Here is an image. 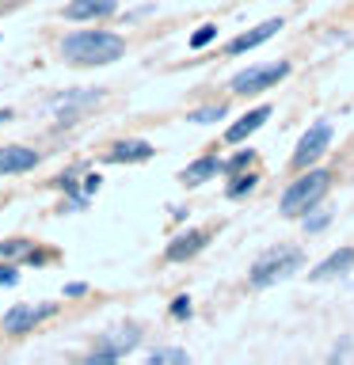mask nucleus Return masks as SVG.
Returning a JSON list of instances; mask_svg holds the SVG:
<instances>
[{
    "instance_id": "nucleus-11",
    "label": "nucleus",
    "mask_w": 354,
    "mask_h": 365,
    "mask_svg": "<svg viewBox=\"0 0 354 365\" xmlns=\"http://www.w3.org/2000/svg\"><path fill=\"white\" fill-rule=\"evenodd\" d=\"M347 270H354V247H339V251H331L324 262H316L308 278L313 282H331V278H343Z\"/></svg>"
},
{
    "instance_id": "nucleus-22",
    "label": "nucleus",
    "mask_w": 354,
    "mask_h": 365,
    "mask_svg": "<svg viewBox=\"0 0 354 365\" xmlns=\"http://www.w3.org/2000/svg\"><path fill=\"white\" fill-rule=\"evenodd\" d=\"M251 160H256V153H251V148H244V153H236L233 160H228V164L221 168V171H228V175H236V171H244Z\"/></svg>"
},
{
    "instance_id": "nucleus-12",
    "label": "nucleus",
    "mask_w": 354,
    "mask_h": 365,
    "mask_svg": "<svg viewBox=\"0 0 354 365\" xmlns=\"http://www.w3.org/2000/svg\"><path fill=\"white\" fill-rule=\"evenodd\" d=\"M156 148L148 141H114L111 153H107V164H145V160H153Z\"/></svg>"
},
{
    "instance_id": "nucleus-14",
    "label": "nucleus",
    "mask_w": 354,
    "mask_h": 365,
    "mask_svg": "<svg viewBox=\"0 0 354 365\" xmlns=\"http://www.w3.org/2000/svg\"><path fill=\"white\" fill-rule=\"evenodd\" d=\"M206 247V232H198V228H187V232H179L176 240L168 244V262H187V259H194L198 251Z\"/></svg>"
},
{
    "instance_id": "nucleus-25",
    "label": "nucleus",
    "mask_w": 354,
    "mask_h": 365,
    "mask_svg": "<svg viewBox=\"0 0 354 365\" xmlns=\"http://www.w3.org/2000/svg\"><path fill=\"white\" fill-rule=\"evenodd\" d=\"M19 282V270L11 267V262H4V267H0V285H16Z\"/></svg>"
},
{
    "instance_id": "nucleus-1",
    "label": "nucleus",
    "mask_w": 354,
    "mask_h": 365,
    "mask_svg": "<svg viewBox=\"0 0 354 365\" xmlns=\"http://www.w3.org/2000/svg\"><path fill=\"white\" fill-rule=\"evenodd\" d=\"M69 65H111L126 53V38L111 31H73L61 42Z\"/></svg>"
},
{
    "instance_id": "nucleus-7",
    "label": "nucleus",
    "mask_w": 354,
    "mask_h": 365,
    "mask_svg": "<svg viewBox=\"0 0 354 365\" xmlns=\"http://www.w3.org/2000/svg\"><path fill=\"white\" fill-rule=\"evenodd\" d=\"M328 145H331V125L328 122L308 125V130L301 133V141H297V148H293V168H313L316 160L324 156Z\"/></svg>"
},
{
    "instance_id": "nucleus-8",
    "label": "nucleus",
    "mask_w": 354,
    "mask_h": 365,
    "mask_svg": "<svg viewBox=\"0 0 354 365\" xmlns=\"http://www.w3.org/2000/svg\"><path fill=\"white\" fill-rule=\"evenodd\" d=\"M99 99H103V91H99V88H76V91H65V96L50 99V110H57V114H61V122L69 125L80 110L96 107Z\"/></svg>"
},
{
    "instance_id": "nucleus-5",
    "label": "nucleus",
    "mask_w": 354,
    "mask_h": 365,
    "mask_svg": "<svg viewBox=\"0 0 354 365\" xmlns=\"http://www.w3.org/2000/svg\"><path fill=\"white\" fill-rule=\"evenodd\" d=\"M57 316V304L42 301V304H11L4 312V331L8 335H27V331H34L39 324H46V319Z\"/></svg>"
},
{
    "instance_id": "nucleus-3",
    "label": "nucleus",
    "mask_w": 354,
    "mask_h": 365,
    "mask_svg": "<svg viewBox=\"0 0 354 365\" xmlns=\"http://www.w3.org/2000/svg\"><path fill=\"white\" fill-rule=\"evenodd\" d=\"M328 187H331V175H328V171H308V175H301L297 182H290V187H285L278 210H282L285 217H305V213L328 194Z\"/></svg>"
},
{
    "instance_id": "nucleus-28",
    "label": "nucleus",
    "mask_w": 354,
    "mask_h": 365,
    "mask_svg": "<svg viewBox=\"0 0 354 365\" xmlns=\"http://www.w3.org/2000/svg\"><path fill=\"white\" fill-rule=\"evenodd\" d=\"M4 122H11V110H8V107L0 110V125H4Z\"/></svg>"
},
{
    "instance_id": "nucleus-13",
    "label": "nucleus",
    "mask_w": 354,
    "mask_h": 365,
    "mask_svg": "<svg viewBox=\"0 0 354 365\" xmlns=\"http://www.w3.org/2000/svg\"><path fill=\"white\" fill-rule=\"evenodd\" d=\"M118 11V0H73V4H65V19H107Z\"/></svg>"
},
{
    "instance_id": "nucleus-24",
    "label": "nucleus",
    "mask_w": 354,
    "mask_h": 365,
    "mask_svg": "<svg viewBox=\"0 0 354 365\" xmlns=\"http://www.w3.org/2000/svg\"><path fill=\"white\" fill-rule=\"evenodd\" d=\"M171 316H176V319H191V297H176V301H171Z\"/></svg>"
},
{
    "instance_id": "nucleus-15",
    "label": "nucleus",
    "mask_w": 354,
    "mask_h": 365,
    "mask_svg": "<svg viewBox=\"0 0 354 365\" xmlns=\"http://www.w3.org/2000/svg\"><path fill=\"white\" fill-rule=\"evenodd\" d=\"M267 118H270V107H267V103H263V107L248 110V114H244V118H240V122H233V125H228V130H225V141H228V145H240V141H244V137H251V133H256V130H259V125L267 122Z\"/></svg>"
},
{
    "instance_id": "nucleus-4",
    "label": "nucleus",
    "mask_w": 354,
    "mask_h": 365,
    "mask_svg": "<svg viewBox=\"0 0 354 365\" xmlns=\"http://www.w3.org/2000/svg\"><path fill=\"white\" fill-rule=\"evenodd\" d=\"M285 73H290V65H285V61H274V65H251V68H244V73H236L228 88H233L236 96H256V91L274 88Z\"/></svg>"
},
{
    "instance_id": "nucleus-9",
    "label": "nucleus",
    "mask_w": 354,
    "mask_h": 365,
    "mask_svg": "<svg viewBox=\"0 0 354 365\" xmlns=\"http://www.w3.org/2000/svg\"><path fill=\"white\" fill-rule=\"evenodd\" d=\"M39 153L31 145H0V175H23V171L39 168Z\"/></svg>"
},
{
    "instance_id": "nucleus-26",
    "label": "nucleus",
    "mask_w": 354,
    "mask_h": 365,
    "mask_svg": "<svg viewBox=\"0 0 354 365\" xmlns=\"http://www.w3.org/2000/svg\"><path fill=\"white\" fill-rule=\"evenodd\" d=\"M99 182H103L99 175H88V179H84V198H88V194H96V190H99Z\"/></svg>"
},
{
    "instance_id": "nucleus-17",
    "label": "nucleus",
    "mask_w": 354,
    "mask_h": 365,
    "mask_svg": "<svg viewBox=\"0 0 354 365\" xmlns=\"http://www.w3.org/2000/svg\"><path fill=\"white\" fill-rule=\"evenodd\" d=\"M256 175H240V171H236V175H233V182H228V187H225V194H228V198H244V194H251V190H256Z\"/></svg>"
},
{
    "instance_id": "nucleus-20",
    "label": "nucleus",
    "mask_w": 354,
    "mask_h": 365,
    "mask_svg": "<svg viewBox=\"0 0 354 365\" xmlns=\"http://www.w3.org/2000/svg\"><path fill=\"white\" fill-rule=\"evenodd\" d=\"M27 251H31V244H27V240H4V244H0V259H19V255H27Z\"/></svg>"
},
{
    "instance_id": "nucleus-6",
    "label": "nucleus",
    "mask_w": 354,
    "mask_h": 365,
    "mask_svg": "<svg viewBox=\"0 0 354 365\" xmlns=\"http://www.w3.org/2000/svg\"><path fill=\"white\" fill-rule=\"evenodd\" d=\"M137 342H141V331H137L133 324L130 327H118V331H107L96 346H91V361H118L126 358Z\"/></svg>"
},
{
    "instance_id": "nucleus-27",
    "label": "nucleus",
    "mask_w": 354,
    "mask_h": 365,
    "mask_svg": "<svg viewBox=\"0 0 354 365\" xmlns=\"http://www.w3.org/2000/svg\"><path fill=\"white\" fill-rule=\"evenodd\" d=\"M84 289H88L84 282H73V285H65V297H80V293H84Z\"/></svg>"
},
{
    "instance_id": "nucleus-21",
    "label": "nucleus",
    "mask_w": 354,
    "mask_h": 365,
    "mask_svg": "<svg viewBox=\"0 0 354 365\" xmlns=\"http://www.w3.org/2000/svg\"><path fill=\"white\" fill-rule=\"evenodd\" d=\"M213 38H217V27H213V23H206V27H198L191 34V50H202V46H210Z\"/></svg>"
},
{
    "instance_id": "nucleus-19",
    "label": "nucleus",
    "mask_w": 354,
    "mask_h": 365,
    "mask_svg": "<svg viewBox=\"0 0 354 365\" xmlns=\"http://www.w3.org/2000/svg\"><path fill=\"white\" fill-rule=\"evenodd\" d=\"M217 118H225V107H221V103H217V107L191 110V118H187V122H194V125H206V122H217Z\"/></svg>"
},
{
    "instance_id": "nucleus-16",
    "label": "nucleus",
    "mask_w": 354,
    "mask_h": 365,
    "mask_svg": "<svg viewBox=\"0 0 354 365\" xmlns=\"http://www.w3.org/2000/svg\"><path fill=\"white\" fill-rule=\"evenodd\" d=\"M225 164H221V160H217V156H202V160H194V164L187 168V171H183V187H198V182H206V179H213L217 175V171H221Z\"/></svg>"
},
{
    "instance_id": "nucleus-18",
    "label": "nucleus",
    "mask_w": 354,
    "mask_h": 365,
    "mask_svg": "<svg viewBox=\"0 0 354 365\" xmlns=\"http://www.w3.org/2000/svg\"><path fill=\"white\" fill-rule=\"evenodd\" d=\"M313 217H305V232H324L331 225V210H308Z\"/></svg>"
},
{
    "instance_id": "nucleus-23",
    "label": "nucleus",
    "mask_w": 354,
    "mask_h": 365,
    "mask_svg": "<svg viewBox=\"0 0 354 365\" xmlns=\"http://www.w3.org/2000/svg\"><path fill=\"white\" fill-rule=\"evenodd\" d=\"M148 361H187V354H183V350H153V354H148Z\"/></svg>"
},
{
    "instance_id": "nucleus-2",
    "label": "nucleus",
    "mask_w": 354,
    "mask_h": 365,
    "mask_svg": "<svg viewBox=\"0 0 354 365\" xmlns=\"http://www.w3.org/2000/svg\"><path fill=\"white\" fill-rule=\"evenodd\" d=\"M301 267H305V255L297 247H270L263 259H256L248 282L256 285V289H267V285H274V282H285L290 274H297Z\"/></svg>"
},
{
    "instance_id": "nucleus-10",
    "label": "nucleus",
    "mask_w": 354,
    "mask_h": 365,
    "mask_svg": "<svg viewBox=\"0 0 354 365\" xmlns=\"http://www.w3.org/2000/svg\"><path fill=\"white\" fill-rule=\"evenodd\" d=\"M278 31H282V19H267V23H259V27H251L248 34H240V38H233V42L225 46V53H228V57L248 53V50H256V46H263L267 38H274Z\"/></svg>"
}]
</instances>
